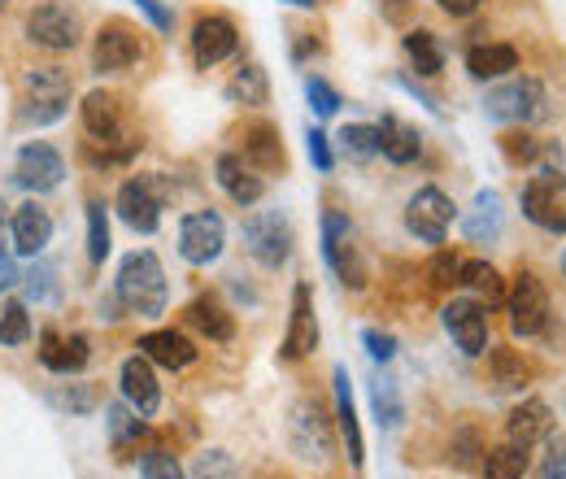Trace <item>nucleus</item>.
I'll use <instances>...</instances> for the list:
<instances>
[{
    "label": "nucleus",
    "instance_id": "39448f33",
    "mask_svg": "<svg viewBox=\"0 0 566 479\" xmlns=\"http://www.w3.org/2000/svg\"><path fill=\"white\" fill-rule=\"evenodd\" d=\"M505 310H510V332L518 341L541 336L545 323H549V292H545V283L532 271H518L514 283H510V292H505Z\"/></svg>",
    "mask_w": 566,
    "mask_h": 479
},
{
    "label": "nucleus",
    "instance_id": "052dcab7",
    "mask_svg": "<svg viewBox=\"0 0 566 479\" xmlns=\"http://www.w3.org/2000/svg\"><path fill=\"white\" fill-rule=\"evenodd\" d=\"M0 9H9V0H0Z\"/></svg>",
    "mask_w": 566,
    "mask_h": 479
},
{
    "label": "nucleus",
    "instance_id": "423d86ee",
    "mask_svg": "<svg viewBox=\"0 0 566 479\" xmlns=\"http://www.w3.org/2000/svg\"><path fill=\"white\" fill-rule=\"evenodd\" d=\"M292 244H296L292 222L283 218L280 209H262V214L244 218V249H249V253H253V258H258L266 271H280V267H287Z\"/></svg>",
    "mask_w": 566,
    "mask_h": 479
},
{
    "label": "nucleus",
    "instance_id": "473e14b6",
    "mask_svg": "<svg viewBox=\"0 0 566 479\" xmlns=\"http://www.w3.org/2000/svg\"><path fill=\"white\" fill-rule=\"evenodd\" d=\"M406 58H410V66L419 70L423 79H436V74L444 70V44H440L436 31L419 27V31L406 35Z\"/></svg>",
    "mask_w": 566,
    "mask_h": 479
},
{
    "label": "nucleus",
    "instance_id": "6e6d98bb",
    "mask_svg": "<svg viewBox=\"0 0 566 479\" xmlns=\"http://www.w3.org/2000/svg\"><path fill=\"white\" fill-rule=\"evenodd\" d=\"M18 279H22V274H18V262H13V253H4V249H0V292H4V288H13Z\"/></svg>",
    "mask_w": 566,
    "mask_h": 479
},
{
    "label": "nucleus",
    "instance_id": "de8ad7c7",
    "mask_svg": "<svg viewBox=\"0 0 566 479\" xmlns=\"http://www.w3.org/2000/svg\"><path fill=\"white\" fill-rule=\"evenodd\" d=\"M140 479H188V476H184V467H179L175 454L153 449V454H144L140 458Z\"/></svg>",
    "mask_w": 566,
    "mask_h": 479
},
{
    "label": "nucleus",
    "instance_id": "79ce46f5",
    "mask_svg": "<svg viewBox=\"0 0 566 479\" xmlns=\"http://www.w3.org/2000/svg\"><path fill=\"white\" fill-rule=\"evenodd\" d=\"M31 341V314L22 301L0 305V344H27Z\"/></svg>",
    "mask_w": 566,
    "mask_h": 479
},
{
    "label": "nucleus",
    "instance_id": "7ed1b4c3",
    "mask_svg": "<svg viewBox=\"0 0 566 479\" xmlns=\"http://www.w3.org/2000/svg\"><path fill=\"white\" fill-rule=\"evenodd\" d=\"M484 114L496 123H514V127H532L541 118H549V92L536 74H523V79H510L493 87L484 96Z\"/></svg>",
    "mask_w": 566,
    "mask_h": 479
},
{
    "label": "nucleus",
    "instance_id": "f3484780",
    "mask_svg": "<svg viewBox=\"0 0 566 479\" xmlns=\"http://www.w3.org/2000/svg\"><path fill=\"white\" fill-rule=\"evenodd\" d=\"M118 384H123V397H127V406L136 414L153 418V414L161 410V384H157V371H153V362H148L144 353L123 362Z\"/></svg>",
    "mask_w": 566,
    "mask_h": 479
},
{
    "label": "nucleus",
    "instance_id": "49530a36",
    "mask_svg": "<svg viewBox=\"0 0 566 479\" xmlns=\"http://www.w3.org/2000/svg\"><path fill=\"white\" fill-rule=\"evenodd\" d=\"M22 279H27V296L31 301H53L57 296V267L53 262H40L35 258V267L22 274Z\"/></svg>",
    "mask_w": 566,
    "mask_h": 479
},
{
    "label": "nucleus",
    "instance_id": "393cba45",
    "mask_svg": "<svg viewBox=\"0 0 566 479\" xmlns=\"http://www.w3.org/2000/svg\"><path fill=\"white\" fill-rule=\"evenodd\" d=\"M332 388H336V423H340V436H345V445H349V462L361 471V467H366V440H361V423H357V406H354V384H349V371H345V366H336Z\"/></svg>",
    "mask_w": 566,
    "mask_h": 479
},
{
    "label": "nucleus",
    "instance_id": "6e6552de",
    "mask_svg": "<svg viewBox=\"0 0 566 479\" xmlns=\"http://www.w3.org/2000/svg\"><path fill=\"white\" fill-rule=\"evenodd\" d=\"M222 244H227L222 214H213V209L184 214V222H179V258L188 267H210V262H218L222 258Z\"/></svg>",
    "mask_w": 566,
    "mask_h": 479
},
{
    "label": "nucleus",
    "instance_id": "e433bc0d",
    "mask_svg": "<svg viewBox=\"0 0 566 479\" xmlns=\"http://www.w3.org/2000/svg\"><path fill=\"white\" fill-rule=\"evenodd\" d=\"M87 258H92V267H101L109 258V209L101 197L87 201Z\"/></svg>",
    "mask_w": 566,
    "mask_h": 479
},
{
    "label": "nucleus",
    "instance_id": "1a4fd4ad",
    "mask_svg": "<svg viewBox=\"0 0 566 479\" xmlns=\"http://www.w3.org/2000/svg\"><path fill=\"white\" fill-rule=\"evenodd\" d=\"M62 179H66V157H62L53 144L31 139V144L18 148V162H13V184H18V188L44 197V192L62 188Z\"/></svg>",
    "mask_w": 566,
    "mask_h": 479
},
{
    "label": "nucleus",
    "instance_id": "680f3d73",
    "mask_svg": "<svg viewBox=\"0 0 566 479\" xmlns=\"http://www.w3.org/2000/svg\"><path fill=\"white\" fill-rule=\"evenodd\" d=\"M563 271H566V253H563Z\"/></svg>",
    "mask_w": 566,
    "mask_h": 479
},
{
    "label": "nucleus",
    "instance_id": "b1692460",
    "mask_svg": "<svg viewBox=\"0 0 566 479\" xmlns=\"http://www.w3.org/2000/svg\"><path fill=\"white\" fill-rule=\"evenodd\" d=\"M136 348H140L153 366H166V371H184V366H192V362H197V344L188 341L184 332H175V327L144 332Z\"/></svg>",
    "mask_w": 566,
    "mask_h": 479
},
{
    "label": "nucleus",
    "instance_id": "aec40b11",
    "mask_svg": "<svg viewBox=\"0 0 566 479\" xmlns=\"http://www.w3.org/2000/svg\"><path fill=\"white\" fill-rule=\"evenodd\" d=\"M549 431H554V410L541 397H527L505 418V440L518 445V449H536L541 440H549Z\"/></svg>",
    "mask_w": 566,
    "mask_h": 479
},
{
    "label": "nucleus",
    "instance_id": "9d476101",
    "mask_svg": "<svg viewBox=\"0 0 566 479\" xmlns=\"http://www.w3.org/2000/svg\"><path fill=\"white\" fill-rule=\"evenodd\" d=\"M458 218V206L440 192V188H419L410 201H406V231L423 244H444L449 227Z\"/></svg>",
    "mask_w": 566,
    "mask_h": 479
},
{
    "label": "nucleus",
    "instance_id": "8fccbe9b",
    "mask_svg": "<svg viewBox=\"0 0 566 479\" xmlns=\"http://www.w3.org/2000/svg\"><path fill=\"white\" fill-rule=\"evenodd\" d=\"M305 148H310V162H314V170H318V175H332V166H336V153H332V139H327V132L310 127V132H305Z\"/></svg>",
    "mask_w": 566,
    "mask_h": 479
},
{
    "label": "nucleus",
    "instance_id": "a19ab883",
    "mask_svg": "<svg viewBox=\"0 0 566 479\" xmlns=\"http://www.w3.org/2000/svg\"><path fill=\"white\" fill-rule=\"evenodd\" d=\"M49 402L66 414H92L101 406V388L96 384H62L49 393Z\"/></svg>",
    "mask_w": 566,
    "mask_h": 479
},
{
    "label": "nucleus",
    "instance_id": "cd10ccee",
    "mask_svg": "<svg viewBox=\"0 0 566 479\" xmlns=\"http://www.w3.org/2000/svg\"><path fill=\"white\" fill-rule=\"evenodd\" d=\"M375 132H379V153H384L392 166H410V162L423 153V136H419L410 123H401L397 114H384V123H379Z\"/></svg>",
    "mask_w": 566,
    "mask_h": 479
},
{
    "label": "nucleus",
    "instance_id": "7c9ffc66",
    "mask_svg": "<svg viewBox=\"0 0 566 479\" xmlns=\"http://www.w3.org/2000/svg\"><path fill=\"white\" fill-rule=\"evenodd\" d=\"M467 70H471V79H480V83L505 79L510 70H518V53H514L510 44H475V49L467 53Z\"/></svg>",
    "mask_w": 566,
    "mask_h": 479
},
{
    "label": "nucleus",
    "instance_id": "603ef678",
    "mask_svg": "<svg viewBox=\"0 0 566 479\" xmlns=\"http://www.w3.org/2000/svg\"><path fill=\"white\" fill-rule=\"evenodd\" d=\"M361 344H366V353H370L375 362H392V357H397V336H392V332L366 327V332H361Z\"/></svg>",
    "mask_w": 566,
    "mask_h": 479
},
{
    "label": "nucleus",
    "instance_id": "5fc2aeb1",
    "mask_svg": "<svg viewBox=\"0 0 566 479\" xmlns=\"http://www.w3.org/2000/svg\"><path fill=\"white\" fill-rule=\"evenodd\" d=\"M436 4H440L449 18H471V13H475L484 0H436Z\"/></svg>",
    "mask_w": 566,
    "mask_h": 479
},
{
    "label": "nucleus",
    "instance_id": "864d4df0",
    "mask_svg": "<svg viewBox=\"0 0 566 479\" xmlns=\"http://www.w3.org/2000/svg\"><path fill=\"white\" fill-rule=\"evenodd\" d=\"M136 9H140L144 18H148L161 35H170V31H175V9H166L161 0H136Z\"/></svg>",
    "mask_w": 566,
    "mask_h": 479
},
{
    "label": "nucleus",
    "instance_id": "dca6fc26",
    "mask_svg": "<svg viewBox=\"0 0 566 479\" xmlns=\"http://www.w3.org/2000/svg\"><path fill=\"white\" fill-rule=\"evenodd\" d=\"M235 49H240V31H235L231 18L210 13V18H201V22L192 27V62H197L201 70L227 62Z\"/></svg>",
    "mask_w": 566,
    "mask_h": 479
},
{
    "label": "nucleus",
    "instance_id": "a211bd4d",
    "mask_svg": "<svg viewBox=\"0 0 566 479\" xmlns=\"http://www.w3.org/2000/svg\"><path fill=\"white\" fill-rule=\"evenodd\" d=\"M518 206H523V218L527 222H536L541 231H549V236H566V209L558 201V188L554 184H545V179H527L523 184V192H518Z\"/></svg>",
    "mask_w": 566,
    "mask_h": 479
},
{
    "label": "nucleus",
    "instance_id": "a18cd8bd",
    "mask_svg": "<svg viewBox=\"0 0 566 479\" xmlns=\"http://www.w3.org/2000/svg\"><path fill=\"white\" fill-rule=\"evenodd\" d=\"M305 101H310V110H314L318 118H332V114L345 105V101H340V92H336L327 79H318V74H310V79H305Z\"/></svg>",
    "mask_w": 566,
    "mask_h": 479
},
{
    "label": "nucleus",
    "instance_id": "f03ea898",
    "mask_svg": "<svg viewBox=\"0 0 566 479\" xmlns=\"http://www.w3.org/2000/svg\"><path fill=\"white\" fill-rule=\"evenodd\" d=\"M170 197H175V184H170L166 175H136V179H127V184L118 188L114 209H118V218H123L136 236H153V231L161 227V209H166Z\"/></svg>",
    "mask_w": 566,
    "mask_h": 479
},
{
    "label": "nucleus",
    "instance_id": "f257e3e1",
    "mask_svg": "<svg viewBox=\"0 0 566 479\" xmlns=\"http://www.w3.org/2000/svg\"><path fill=\"white\" fill-rule=\"evenodd\" d=\"M114 296L123 301L127 314H140V319H157V314L166 310L170 283H166V271H161V262H157L153 249H136V253L123 258Z\"/></svg>",
    "mask_w": 566,
    "mask_h": 479
},
{
    "label": "nucleus",
    "instance_id": "a878e982",
    "mask_svg": "<svg viewBox=\"0 0 566 479\" xmlns=\"http://www.w3.org/2000/svg\"><path fill=\"white\" fill-rule=\"evenodd\" d=\"M184 319H188V327H197L206 341L213 344H231L235 341V314L213 296V292H201L188 310H184Z\"/></svg>",
    "mask_w": 566,
    "mask_h": 479
},
{
    "label": "nucleus",
    "instance_id": "c9c22d12",
    "mask_svg": "<svg viewBox=\"0 0 566 479\" xmlns=\"http://www.w3.org/2000/svg\"><path fill=\"white\" fill-rule=\"evenodd\" d=\"M105 427H109V440H114V449H132V445L140 440L144 431H148L144 414H136L132 406H109V410H105Z\"/></svg>",
    "mask_w": 566,
    "mask_h": 479
},
{
    "label": "nucleus",
    "instance_id": "20e7f679",
    "mask_svg": "<svg viewBox=\"0 0 566 479\" xmlns=\"http://www.w3.org/2000/svg\"><path fill=\"white\" fill-rule=\"evenodd\" d=\"M287 440H292V454L301 462H327L336 454V436H332V418L323 410V402L305 397L292 406L287 418Z\"/></svg>",
    "mask_w": 566,
    "mask_h": 479
},
{
    "label": "nucleus",
    "instance_id": "ddd939ff",
    "mask_svg": "<svg viewBox=\"0 0 566 479\" xmlns=\"http://www.w3.org/2000/svg\"><path fill=\"white\" fill-rule=\"evenodd\" d=\"M144 58L140 35L127 27V22H105L96 31V44H92V66L101 74H118V70H132Z\"/></svg>",
    "mask_w": 566,
    "mask_h": 479
},
{
    "label": "nucleus",
    "instance_id": "f704fd0d",
    "mask_svg": "<svg viewBox=\"0 0 566 479\" xmlns=\"http://www.w3.org/2000/svg\"><path fill=\"white\" fill-rule=\"evenodd\" d=\"M370 410H375V423L384 431H397L406 423V406H401V393L392 379H375L370 384Z\"/></svg>",
    "mask_w": 566,
    "mask_h": 479
},
{
    "label": "nucleus",
    "instance_id": "2f4dec72",
    "mask_svg": "<svg viewBox=\"0 0 566 479\" xmlns=\"http://www.w3.org/2000/svg\"><path fill=\"white\" fill-rule=\"evenodd\" d=\"M458 283H462L480 305H505V283H501V274H496L493 262H462Z\"/></svg>",
    "mask_w": 566,
    "mask_h": 479
},
{
    "label": "nucleus",
    "instance_id": "4be33fe9",
    "mask_svg": "<svg viewBox=\"0 0 566 479\" xmlns=\"http://www.w3.org/2000/svg\"><path fill=\"white\" fill-rule=\"evenodd\" d=\"M244 162L262 175H283L287 157H283V139L275 123H266V118L244 123Z\"/></svg>",
    "mask_w": 566,
    "mask_h": 479
},
{
    "label": "nucleus",
    "instance_id": "f8f14e48",
    "mask_svg": "<svg viewBox=\"0 0 566 479\" xmlns=\"http://www.w3.org/2000/svg\"><path fill=\"white\" fill-rule=\"evenodd\" d=\"M440 323L449 332V341L458 344L467 357H484L489 353V310L475 296H458L440 310Z\"/></svg>",
    "mask_w": 566,
    "mask_h": 479
},
{
    "label": "nucleus",
    "instance_id": "72a5a7b5",
    "mask_svg": "<svg viewBox=\"0 0 566 479\" xmlns=\"http://www.w3.org/2000/svg\"><path fill=\"white\" fill-rule=\"evenodd\" d=\"M532 449H518V445H496V449H484V462H480V471L484 479H523L527 476V467H532V458H527Z\"/></svg>",
    "mask_w": 566,
    "mask_h": 479
},
{
    "label": "nucleus",
    "instance_id": "9b49d317",
    "mask_svg": "<svg viewBox=\"0 0 566 479\" xmlns=\"http://www.w3.org/2000/svg\"><path fill=\"white\" fill-rule=\"evenodd\" d=\"M78 35H83V22H78V13H74L71 4L49 0V4H40V9L27 13V40L40 44V49H49V53L74 49Z\"/></svg>",
    "mask_w": 566,
    "mask_h": 479
},
{
    "label": "nucleus",
    "instance_id": "37998d69",
    "mask_svg": "<svg viewBox=\"0 0 566 479\" xmlns=\"http://www.w3.org/2000/svg\"><path fill=\"white\" fill-rule=\"evenodd\" d=\"M449 462H453L458 471H471L475 462H484V440H480L475 427H462V431L453 436V445H449Z\"/></svg>",
    "mask_w": 566,
    "mask_h": 479
},
{
    "label": "nucleus",
    "instance_id": "09e8293b",
    "mask_svg": "<svg viewBox=\"0 0 566 479\" xmlns=\"http://www.w3.org/2000/svg\"><path fill=\"white\" fill-rule=\"evenodd\" d=\"M458 274H462V258L449 253V249H440V253L427 262V283H431V288H453Z\"/></svg>",
    "mask_w": 566,
    "mask_h": 479
},
{
    "label": "nucleus",
    "instance_id": "2eb2a0df",
    "mask_svg": "<svg viewBox=\"0 0 566 479\" xmlns=\"http://www.w3.org/2000/svg\"><path fill=\"white\" fill-rule=\"evenodd\" d=\"M213 179H218V188L235 201V206H258L262 197H266V179H262V170H253L249 162H244V153H222L218 162H213Z\"/></svg>",
    "mask_w": 566,
    "mask_h": 479
},
{
    "label": "nucleus",
    "instance_id": "4d7b16f0",
    "mask_svg": "<svg viewBox=\"0 0 566 479\" xmlns=\"http://www.w3.org/2000/svg\"><path fill=\"white\" fill-rule=\"evenodd\" d=\"M379 9H384V18H406V9H410V0H379Z\"/></svg>",
    "mask_w": 566,
    "mask_h": 479
},
{
    "label": "nucleus",
    "instance_id": "ea45409f",
    "mask_svg": "<svg viewBox=\"0 0 566 479\" xmlns=\"http://www.w3.org/2000/svg\"><path fill=\"white\" fill-rule=\"evenodd\" d=\"M340 153L349 157V162H370V157H379V132L370 127V123H349L345 132H340Z\"/></svg>",
    "mask_w": 566,
    "mask_h": 479
},
{
    "label": "nucleus",
    "instance_id": "4468645a",
    "mask_svg": "<svg viewBox=\"0 0 566 479\" xmlns=\"http://www.w3.org/2000/svg\"><path fill=\"white\" fill-rule=\"evenodd\" d=\"M318 348V319H314V292L310 283L292 288V314H287V336H283L280 357L283 362H301Z\"/></svg>",
    "mask_w": 566,
    "mask_h": 479
},
{
    "label": "nucleus",
    "instance_id": "c756f323",
    "mask_svg": "<svg viewBox=\"0 0 566 479\" xmlns=\"http://www.w3.org/2000/svg\"><path fill=\"white\" fill-rule=\"evenodd\" d=\"M532 379V366L514 348H489V384L493 393H523Z\"/></svg>",
    "mask_w": 566,
    "mask_h": 479
},
{
    "label": "nucleus",
    "instance_id": "412c9836",
    "mask_svg": "<svg viewBox=\"0 0 566 479\" xmlns=\"http://www.w3.org/2000/svg\"><path fill=\"white\" fill-rule=\"evenodd\" d=\"M78 114H83V127H87V136L96 139V144H118L123 139V110H118V96L114 92H87L83 96V105H78Z\"/></svg>",
    "mask_w": 566,
    "mask_h": 479
},
{
    "label": "nucleus",
    "instance_id": "5701e85b",
    "mask_svg": "<svg viewBox=\"0 0 566 479\" xmlns=\"http://www.w3.org/2000/svg\"><path fill=\"white\" fill-rule=\"evenodd\" d=\"M40 362L53 371V375H78L87 362H92V344L87 336H62V332H44L40 336Z\"/></svg>",
    "mask_w": 566,
    "mask_h": 479
},
{
    "label": "nucleus",
    "instance_id": "4c0bfd02",
    "mask_svg": "<svg viewBox=\"0 0 566 479\" xmlns=\"http://www.w3.org/2000/svg\"><path fill=\"white\" fill-rule=\"evenodd\" d=\"M66 110H71V96H27L22 110H18V118L27 127H49V123H62Z\"/></svg>",
    "mask_w": 566,
    "mask_h": 479
},
{
    "label": "nucleus",
    "instance_id": "c85d7f7f",
    "mask_svg": "<svg viewBox=\"0 0 566 479\" xmlns=\"http://www.w3.org/2000/svg\"><path fill=\"white\" fill-rule=\"evenodd\" d=\"M227 101L231 105H249V110H262L266 101H271V79H266V70L258 66V62H240L235 74L227 79Z\"/></svg>",
    "mask_w": 566,
    "mask_h": 479
},
{
    "label": "nucleus",
    "instance_id": "3c124183",
    "mask_svg": "<svg viewBox=\"0 0 566 479\" xmlns=\"http://www.w3.org/2000/svg\"><path fill=\"white\" fill-rule=\"evenodd\" d=\"M541 479H566V431H549V454L541 462Z\"/></svg>",
    "mask_w": 566,
    "mask_h": 479
},
{
    "label": "nucleus",
    "instance_id": "c03bdc74",
    "mask_svg": "<svg viewBox=\"0 0 566 479\" xmlns=\"http://www.w3.org/2000/svg\"><path fill=\"white\" fill-rule=\"evenodd\" d=\"M192 479H240V467L227 449H206L192 462Z\"/></svg>",
    "mask_w": 566,
    "mask_h": 479
},
{
    "label": "nucleus",
    "instance_id": "13d9d810",
    "mask_svg": "<svg viewBox=\"0 0 566 479\" xmlns=\"http://www.w3.org/2000/svg\"><path fill=\"white\" fill-rule=\"evenodd\" d=\"M287 4H296V9H314V4H323V0H287Z\"/></svg>",
    "mask_w": 566,
    "mask_h": 479
},
{
    "label": "nucleus",
    "instance_id": "bb28decb",
    "mask_svg": "<svg viewBox=\"0 0 566 479\" xmlns=\"http://www.w3.org/2000/svg\"><path fill=\"white\" fill-rule=\"evenodd\" d=\"M501 227H505V209H501V192H493V188L475 192V201H471V209L462 214V236H467L471 244H493L496 236H501Z\"/></svg>",
    "mask_w": 566,
    "mask_h": 479
},
{
    "label": "nucleus",
    "instance_id": "0eeeda50",
    "mask_svg": "<svg viewBox=\"0 0 566 479\" xmlns=\"http://www.w3.org/2000/svg\"><path fill=\"white\" fill-rule=\"evenodd\" d=\"M323 258H327V267L336 271V279L345 288H354V292L366 288V262H361V253L354 244V227H349V218L340 209L323 214Z\"/></svg>",
    "mask_w": 566,
    "mask_h": 479
},
{
    "label": "nucleus",
    "instance_id": "6ab92c4d",
    "mask_svg": "<svg viewBox=\"0 0 566 479\" xmlns=\"http://www.w3.org/2000/svg\"><path fill=\"white\" fill-rule=\"evenodd\" d=\"M9 231H13V249L22 258H40L49 249V240H53V214L44 206H35V201H27V206L13 209Z\"/></svg>",
    "mask_w": 566,
    "mask_h": 479
},
{
    "label": "nucleus",
    "instance_id": "58836bf2",
    "mask_svg": "<svg viewBox=\"0 0 566 479\" xmlns=\"http://www.w3.org/2000/svg\"><path fill=\"white\" fill-rule=\"evenodd\" d=\"M496 148L505 153V162L510 166H536V157H541V139L532 136L527 127H510V132H501V139H496Z\"/></svg>",
    "mask_w": 566,
    "mask_h": 479
},
{
    "label": "nucleus",
    "instance_id": "bf43d9fd",
    "mask_svg": "<svg viewBox=\"0 0 566 479\" xmlns=\"http://www.w3.org/2000/svg\"><path fill=\"white\" fill-rule=\"evenodd\" d=\"M4 209H9V206H4V201H0V227H4Z\"/></svg>",
    "mask_w": 566,
    "mask_h": 479
}]
</instances>
